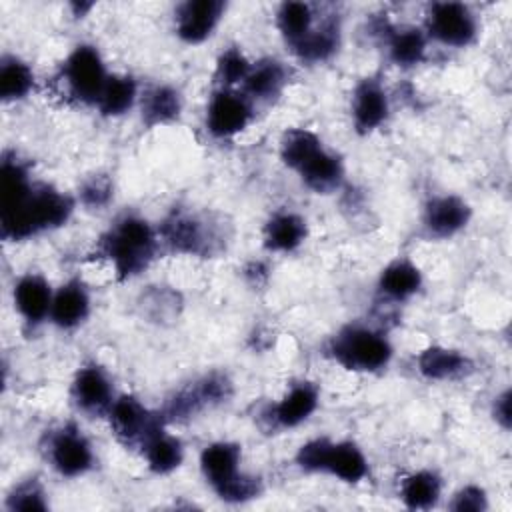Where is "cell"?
Instances as JSON below:
<instances>
[{
	"label": "cell",
	"mask_w": 512,
	"mask_h": 512,
	"mask_svg": "<svg viewBox=\"0 0 512 512\" xmlns=\"http://www.w3.org/2000/svg\"><path fill=\"white\" fill-rule=\"evenodd\" d=\"M252 118L250 102L244 94L232 90H218L208 104L206 124L212 136L230 138L242 132Z\"/></svg>",
	"instance_id": "9c48e42d"
},
{
	"label": "cell",
	"mask_w": 512,
	"mask_h": 512,
	"mask_svg": "<svg viewBox=\"0 0 512 512\" xmlns=\"http://www.w3.org/2000/svg\"><path fill=\"white\" fill-rule=\"evenodd\" d=\"M470 220L468 204L458 196H438L426 204L424 226L432 236L448 238L460 232Z\"/></svg>",
	"instance_id": "9a60e30c"
},
{
	"label": "cell",
	"mask_w": 512,
	"mask_h": 512,
	"mask_svg": "<svg viewBox=\"0 0 512 512\" xmlns=\"http://www.w3.org/2000/svg\"><path fill=\"white\" fill-rule=\"evenodd\" d=\"M440 488H442L440 478L430 470H422V472L410 474L402 482L400 496L408 508L426 510L436 504V500L440 496Z\"/></svg>",
	"instance_id": "f1b7e54d"
},
{
	"label": "cell",
	"mask_w": 512,
	"mask_h": 512,
	"mask_svg": "<svg viewBox=\"0 0 512 512\" xmlns=\"http://www.w3.org/2000/svg\"><path fill=\"white\" fill-rule=\"evenodd\" d=\"M142 452L146 456L148 468L156 474H168L176 470L184 458L182 442L176 436L166 434L162 426H158L146 438V442L142 444Z\"/></svg>",
	"instance_id": "cb8c5ba5"
},
{
	"label": "cell",
	"mask_w": 512,
	"mask_h": 512,
	"mask_svg": "<svg viewBox=\"0 0 512 512\" xmlns=\"http://www.w3.org/2000/svg\"><path fill=\"white\" fill-rule=\"evenodd\" d=\"M50 460L58 474L74 478L92 468L94 456L90 442L74 426H64L50 438Z\"/></svg>",
	"instance_id": "30bf717a"
},
{
	"label": "cell",
	"mask_w": 512,
	"mask_h": 512,
	"mask_svg": "<svg viewBox=\"0 0 512 512\" xmlns=\"http://www.w3.org/2000/svg\"><path fill=\"white\" fill-rule=\"evenodd\" d=\"M34 86L30 66L14 56H4L0 62V96L4 102L24 98Z\"/></svg>",
	"instance_id": "f546056e"
},
{
	"label": "cell",
	"mask_w": 512,
	"mask_h": 512,
	"mask_svg": "<svg viewBox=\"0 0 512 512\" xmlns=\"http://www.w3.org/2000/svg\"><path fill=\"white\" fill-rule=\"evenodd\" d=\"M110 426L116 438L128 446L136 444L142 448L146 438L162 426V416H154L148 412L134 396H120L112 402L110 410Z\"/></svg>",
	"instance_id": "ba28073f"
},
{
	"label": "cell",
	"mask_w": 512,
	"mask_h": 512,
	"mask_svg": "<svg viewBox=\"0 0 512 512\" xmlns=\"http://www.w3.org/2000/svg\"><path fill=\"white\" fill-rule=\"evenodd\" d=\"M418 370L428 380H450L468 374L472 362L458 350L432 346L418 356Z\"/></svg>",
	"instance_id": "44dd1931"
},
{
	"label": "cell",
	"mask_w": 512,
	"mask_h": 512,
	"mask_svg": "<svg viewBox=\"0 0 512 512\" xmlns=\"http://www.w3.org/2000/svg\"><path fill=\"white\" fill-rule=\"evenodd\" d=\"M426 50V38L418 28L392 30L388 36V52L394 64L414 66L422 60Z\"/></svg>",
	"instance_id": "1f68e13d"
},
{
	"label": "cell",
	"mask_w": 512,
	"mask_h": 512,
	"mask_svg": "<svg viewBox=\"0 0 512 512\" xmlns=\"http://www.w3.org/2000/svg\"><path fill=\"white\" fill-rule=\"evenodd\" d=\"M420 284H422L420 270L406 260H396L382 270L378 288L384 296L392 300H406L418 292Z\"/></svg>",
	"instance_id": "d4e9b609"
},
{
	"label": "cell",
	"mask_w": 512,
	"mask_h": 512,
	"mask_svg": "<svg viewBox=\"0 0 512 512\" xmlns=\"http://www.w3.org/2000/svg\"><path fill=\"white\" fill-rule=\"evenodd\" d=\"M306 238V222L298 214L280 212L264 226V246L272 252H292Z\"/></svg>",
	"instance_id": "603a6c76"
},
{
	"label": "cell",
	"mask_w": 512,
	"mask_h": 512,
	"mask_svg": "<svg viewBox=\"0 0 512 512\" xmlns=\"http://www.w3.org/2000/svg\"><path fill=\"white\" fill-rule=\"evenodd\" d=\"M426 26L432 38L448 46H468L476 36V18L460 2H434Z\"/></svg>",
	"instance_id": "8992f818"
},
{
	"label": "cell",
	"mask_w": 512,
	"mask_h": 512,
	"mask_svg": "<svg viewBox=\"0 0 512 512\" xmlns=\"http://www.w3.org/2000/svg\"><path fill=\"white\" fill-rule=\"evenodd\" d=\"M352 116L358 132L366 134L378 128L388 116V96L374 78L362 80L352 96Z\"/></svg>",
	"instance_id": "5bb4252c"
},
{
	"label": "cell",
	"mask_w": 512,
	"mask_h": 512,
	"mask_svg": "<svg viewBox=\"0 0 512 512\" xmlns=\"http://www.w3.org/2000/svg\"><path fill=\"white\" fill-rule=\"evenodd\" d=\"M240 464V446L232 442H214L200 454V468L204 478L214 490H220L232 478H236Z\"/></svg>",
	"instance_id": "d6986e66"
},
{
	"label": "cell",
	"mask_w": 512,
	"mask_h": 512,
	"mask_svg": "<svg viewBox=\"0 0 512 512\" xmlns=\"http://www.w3.org/2000/svg\"><path fill=\"white\" fill-rule=\"evenodd\" d=\"M314 472H328L344 482H360L368 474V462L352 442H330L318 438L312 454Z\"/></svg>",
	"instance_id": "52a82bcc"
},
{
	"label": "cell",
	"mask_w": 512,
	"mask_h": 512,
	"mask_svg": "<svg viewBox=\"0 0 512 512\" xmlns=\"http://www.w3.org/2000/svg\"><path fill=\"white\" fill-rule=\"evenodd\" d=\"M276 22L284 40L292 48L314 30L312 6L306 2H284L276 14Z\"/></svg>",
	"instance_id": "83f0119b"
},
{
	"label": "cell",
	"mask_w": 512,
	"mask_h": 512,
	"mask_svg": "<svg viewBox=\"0 0 512 512\" xmlns=\"http://www.w3.org/2000/svg\"><path fill=\"white\" fill-rule=\"evenodd\" d=\"M62 74L68 92L76 100L84 104H98V98L108 82V76L104 70V62L94 46H76L66 58Z\"/></svg>",
	"instance_id": "277c9868"
},
{
	"label": "cell",
	"mask_w": 512,
	"mask_h": 512,
	"mask_svg": "<svg viewBox=\"0 0 512 512\" xmlns=\"http://www.w3.org/2000/svg\"><path fill=\"white\" fill-rule=\"evenodd\" d=\"M52 298L48 282L38 274H26L14 286V306L32 326L40 324L50 314Z\"/></svg>",
	"instance_id": "e0dca14e"
},
{
	"label": "cell",
	"mask_w": 512,
	"mask_h": 512,
	"mask_svg": "<svg viewBox=\"0 0 512 512\" xmlns=\"http://www.w3.org/2000/svg\"><path fill=\"white\" fill-rule=\"evenodd\" d=\"M10 510H46L48 504L44 500V492L36 480H28L18 484L8 496Z\"/></svg>",
	"instance_id": "d590c367"
},
{
	"label": "cell",
	"mask_w": 512,
	"mask_h": 512,
	"mask_svg": "<svg viewBox=\"0 0 512 512\" xmlns=\"http://www.w3.org/2000/svg\"><path fill=\"white\" fill-rule=\"evenodd\" d=\"M318 146H322V142L314 132L304 128H292L282 138L280 156L286 166L296 170Z\"/></svg>",
	"instance_id": "d6a6232c"
},
{
	"label": "cell",
	"mask_w": 512,
	"mask_h": 512,
	"mask_svg": "<svg viewBox=\"0 0 512 512\" xmlns=\"http://www.w3.org/2000/svg\"><path fill=\"white\" fill-rule=\"evenodd\" d=\"M112 196V182L106 176H92L80 190V198L86 206H104Z\"/></svg>",
	"instance_id": "8d00e7d4"
},
{
	"label": "cell",
	"mask_w": 512,
	"mask_h": 512,
	"mask_svg": "<svg viewBox=\"0 0 512 512\" xmlns=\"http://www.w3.org/2000/svg\"><path fill=\"white\" fill-rule=\"evenodd\" d=\"M318 406V390L310 382H300L270 408V424L276 428H294L302 424Z\"/></svg>",
	"instance_id": "2e32d148"
},
{
	"label": "cell",
	"mask_w": 512,
	"mask_h": 512,
	"mask_svg": "<svg viewBox=\"0 0 512 512\" xmlns=\"http://www.w3.org/2000/svg\"><path fill=\"white\" fill-rule=\"evenodd\" d=\"M262 492V482L256 476L250 474H238L236 478H232L228 484H224L220 490H216V494L226 500V502H248L252 498H258Z\"/></svg>",
	"instance_id": "e575fe53"
},
{
	"label": "cell",
	"mask_w": 512,
	"mask_h": 512,
	"mask_svg": "<svg viewBox=\"0 0 512 512\" xmlns=\"http://www.w3.org/2000/svg\"><path fill=\"white\" fill-rule=\"evenodd\" d=\"M180 110V94L170 86H154L142 98V120L148 126L172 122L178 118Z\"/></svg>",
	"instance_id": "4316f807"
},
{
	"label": "cell",
	"mask_w": 512,
	"mask_h": 512,
	"mask_svg": "<svg viewBox=\"0 0 512 512\" xmlns=\"http://www.w3.org/2000/svg\"><path fill=\"white\" fill-rule=\"evenodd\" d=\"M164 242L180 254H206L214 240L206 222L188 212H174L160 230Z\"/></svg>",
	"instance_id": "8fae6325"
},
{
	"label": "cell",
	"mask_w": 512,
	"mask_h": 512,
	"mask_svg": "<svg viewBox=\"0 0 512 512\" xmlns=\"http://www.w3.org/2000/svg\"><path fill=\"white\" fill-rule=\"evenodd\" d=\"M286 82H288V74H286V68L282 66V62L262 60L250 68V72L242 84L250 98L268 102V100H274L282 92Z\"/></svg>",
	"instance_id": "7402d4cb"
},
{
	"label": "cell",
	"mask_w": 512,
	"mask_h": 512,
	"mask_svg": "<svg viewBox=\"0 0 512 512\" xmlns=\"http://www.w3.org/2000/svg\"><path fill=\"white\" fill-rule=\"evenodd\" d=\"M230 394H232V384L224 374H216V372L208 374V376L188 384L180 392H176L166 402L162 420H170V422L188 420L206 408L226 402L230 398Z\"/></svg>",
	"instance_id": "5b68a950"
},
{
	"label": "cell",
	"mask_w": 512,
	"mask_h": 512,
	"mask_svg": "<svg viewBox=\"0 0 512 512\" xmlns=\"http://www.w3.org/2000/svg\"><path fill=\"white\" fill-rule=\"evenodd\" d=\"M100 248L110 260L118 280H128L152 262L158 248V236L146 220L138 216H122L102 236Z\"/></svg>",
	"instance_id": "7a4b0ae2"
},
{
	"label": "cell",
	"mask_w": 512,
	"mask_h": 512,
	"mask_svg": "<svg viewBox=\"0 0 512 512\" xmlns=\"http://www.w3.org/2000/svg\"><path fill=\"white\" fill-rule=\"evenodd\" d=\"M72 8L76 10V14H84L86 10L92 8V4H72Z\"/></svg>",
	"instance_id": "ab89813d"
},
{
	"label": "cell",
	"mask_w": 512,
	"mask_h": 512,
	"mask_svg": "<svg viewBox=\"0 0 512 512\" xmlns=\"http://www.w3.org/2000/svg\"><path fill=\"white\" fill-rule=\"evenodd\" d=\"M296 172L300 174L302 182L318 194H326V192H332L334 188H338V184L344 176V168H342L340 158L334 156L332 152L324 150L322 146H318L296 168Z\"/></svg>",
	"instance_id": "ac0fdd59"
},
{
	"label": "cell",
	"mask_w": 512,
	"mask_h": 512,
	"mask_svg": "<svg viewBox=\"0 0 512 512\" xmlns=\"http://www.w3.org/2000/svg\"><path fill=\"white\" fill-rule=\"evenodd\" d=\"M88 310H90V298L86 288L78 280H72L54 294L50 318L56 326L68 330L84 322V318L88 316Z\"/></svg>",
	"instance_id": "ffe728a7"
},
{
	"label": "cell",
	"mask_w": 512,
	"mask_h": 512,
	"mask_svg": "<svg viewBox=\"0 0 512 512\" xmlns=\"http://www.w3.org/2000/svg\"><path fill=\"white\" fill-rule=\"evenodd\" d=\"M72 214V200L50 186L32 184L30 192L12 208H2V236L26 240L38 232L62 226Z\"/></svg>",
	"instance_id": "6da1fadb"
},
{
	"label": "cell",
	"mask_w": 512,
	"mask_h": 512,
	"mask_svg": "<svg viewBox=\"0 0 512 512\" xmlns=\"http://www.w3.org/2000/svg\"><path fill=\"white\" fill-rule=\"evenodd\" d=\"M252 64L246 60V56L238 48H228L226 52L220 54L218 64H216V80L224 86L244 82L248 76Z\"/></svg>",
	"instance_id": "836d02e7"
},
{
	"label": "cell",
	"mask_w": 512,
	"mask_h": 512,
	"mask_svg": "<svg viewBox=\"0 0 512 512\" xmlns=\"http://www.w3.org/2000/svg\"><path fill=\"white\" fill-rule=\"evenodd\" d=\"M332 358L346 370L376 372L392 358L390 342L364 326H346L330 342Z\"/></svg>",
	"instance_id": "3957f363"
},
{
	"label": "cell",
	"mask_w": 512,
	"mask_h": 512,
	"mask_svg": "<svg viewBox=\"0 0 512 512\" xmlns=\"http://www.w3.org/2000/svg\"><path fill=\"white\" fill-rule=\"evenodd\" d=\"M74 404L88 414H104L112 406V386L98 366H84L72 382Z\"/></svg>",
	"instance_id": "4fadbf2b"
},
{
	"label": "cell",
	"mask_w": 512,
	"mask_h": 512,
	"mask_svg": "<svg viewBox=\"0 0 512 512\" xmlns=\"http://www.w3.org/2000/svg\"><path fill=\"white\" fill-rule=\"evenodd\" d=\"M226 4L220 0H188L176 10V32L188 44L204 42L218 26Z\"/></svg>",
	"instance_id": "7c38bea8"
},
{
	"label": "cell",
	"mask_w": 512,
	"mask_h": 512,
	"mask_svg": "<svg viewBox=\"0 0 512 512\" xmlns=\"http://www.w3.org/2000/svg\"><path fill=\"white\" fill-rule=\"evenodd\" d=\"M338 22L334 18L324 20L320 28H314L304 40L292 46L294 54L306 62H324L338 48Z\"/></svg>",
	"instance_id": "484cf974"
},
{
	"label": "cell",
	"mask_w": 512,
	"mask_h": 512,
	"mask_svg": "<svg viewBox=\"0 0 512 512\" xmlns=\"http://www.w3.org/2000/svg\"><path fill=\"white\" fill-rule=\"evenodd\" d=\"M450 508L456 512H482L488 508V500L482 488L466 486L454 496V502L450 504Z\"/></svg>",
	"instance_id": "74e56055"
},
{
	"label": "cell",
	"mask_w": 512,
	"mask_h": 512,
	"mask_svg": "<svg viewBox=\"0 0 512 512\" xmlns=\"http://www.w3.org/2000/svg\"><path fill=\"white\" fill-rule=\"evenodd\" d=\"M136 100V82L130 76H108L98 98V108L106 116H120L132 108Z\"/></svg>",
	"instance_id": "4dcf8cb0"
},
{
	"label": "cell",
	"mask_w": 512,
	"mask_h": 512,
	"mask_svg": "<svg viewBox=\"0 0 512 512\" xmlns=\"http://www.w3.org/2000/svg\"><path fill=\"white\" fill-rule=\"evenodd\" d=\"M494 418L504 426L510 428V390L502 392L494 402Z\"/></svg>",
	"instance_id": "f35d334b"
}]
</instances>
